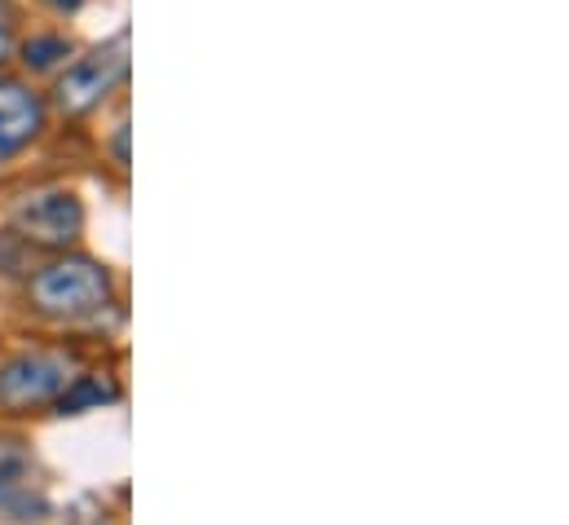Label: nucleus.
Masks as SVG:
<instances>
[{
	"mask_svg": "<svg viewBox=\"0 0 569 525\" xmlns=\"http://www.w3.org/2000/svg\"><path fill=\"white\" fill-rule=\"evenodd\" d=\"M107 300H111L107 269L84 257H67L31 278V305L49 318H84L98 314Z\"/></svg>",
	"mask_w": 569,
	"mask_h": 525,
	"instance_id": "nucleus-1",
	"label": "nucleus"
},
{
	"mask_svg": "<svg viewBox=\"0 0 569 525\" xmlns=\"http://www.w3.org/2000/svg\"><path fill=\"white\" fill-rule=\"evenodd\" d=\"M13 226L22 239H31L40 248H67L84 226V208L76 195L49 190V195H31L27 204H18Z\"/></svg>",
	"mask_w": 569,
	"mask_h": 525,
	"instance_id": "nucleus-2",
	"label": "nucleus"
},
{
	"mask_svg": "<svg viewBox=\"0 0 569 525\" xmlns=\"http://www.w3.org/2000/svg\"><path fill=\"white\" fill-rule=\"evenodd\" d=\"M129 49H124V36L111 44V49H98L93 58H84V62H76L67 76H62V85H58V107L62 111H89L93 102H102L120 80H124V71H129V58H124Z\"/></svg>",
	"mask_w": 569,
	"mask_h": 525,
	"instance_id": "nucleus-3",
	"label": "nucleus"
},
{
	"mask_svg": "<svg viewBox=\"0 0 569 525\" xmlns=\"http://www.w3.org/2000/svg\"><path fill=\"white\" fill-rule=\"evenodd\" d=\"M67 389V358L58 354H22L0 367V402L4 406H40Z\"/></svg>",
	"mask_w": 569,
	"mask_h": 525,
	"instance_id": "nucleus-4",
	"label": "nucleus"
},
{
	"mask_svg": "<svg viewBox=\"0 0 569 525\" xmlns=\"http://www.w3.org/2000/svg\"><path fill=\"white\" fill-rule=\"evenodd\" d=\"M31 477H36L31 459L18 446H0V508L18 522H31L44 513V499L36 495Z\"/></svg>",
	"mask_w": 569,
	"mask_h": 525,
	"instance_id": "nucleus-5",
	"label": "nucleus"
},
{
	"mask_svg": "<svg viewBox=\"0 0 569 525\" xmlns=\"http://www.w3.org/2000/svg\"><path fill=\"white\" fill-rule=\"evenodd\" d=\"M40 132V102L22 85H0V159L18 155Z\"/></svg>",
	"mask_w": 569,
	"mask_h": 525,
	"instance_id": "nucleus-6",
	"label": "nucleus"
},
{
	"mask_svg": "<svg viewBox=\"0 0 569 525\" xmlns=\"http://www.w3.org/2000/svg\"><path fill=\"white\" fill-rule=\"evenodd\" d=\"M120 389L111 385V380H102V376H80L76 385H67L62 394H58V410L62 415H80V410H89V406H102V402H116Z\"/></svg>",
	"mask_w": 569,
	"mask_h": 525,
	"instance_id": "nucleus-7",
	"label": "nucleus"
},
{
	"mask_svg": "<svg viewBox=\"0 0 569 525\" xmlns=\"http://www.w3.org/2000/svg\"><path fill=\"white\" fill-rule=\"evenodd\" d=\"M71 49H67V40H31L27 44V62L31 67H49V62H58V58H67Z\"/></svg>",
	"mask_w": 569,
	"mask_h": 525,
	"instance_id": "nucleus-8",
	"label": "nucleus"
},
{
	"mask_svg": "<svg viewBox=\"0 0 569 525\" xmlns=\"http://www.w3.org/2000/svg\"><path fill=\"white\" fill-rule=\"evenodd\" d=\"M9 49H13V44H9V31H4V27H0V62H4V58H9Z\"/></svg>",
	"mask_w": 569,
	"mask_h": 525,
	"instance_id": "nucleus-9",
	"label": "nucleus"
},
{
	"mask_svg": "<svg viewBox=\"0 0 569 525\" xmlns=\"http://www.w3.org/2000/svg\"><path fill=\"white\" fill-rule=\"evenodd\" d=\"M58 9H80V0H53Z\"/></svg>",
	"mask_w": 569,
	"mask_h": 525,
	"instance_id": "nucleus-10",
	"label": "nucleus"
}]
</instances>
